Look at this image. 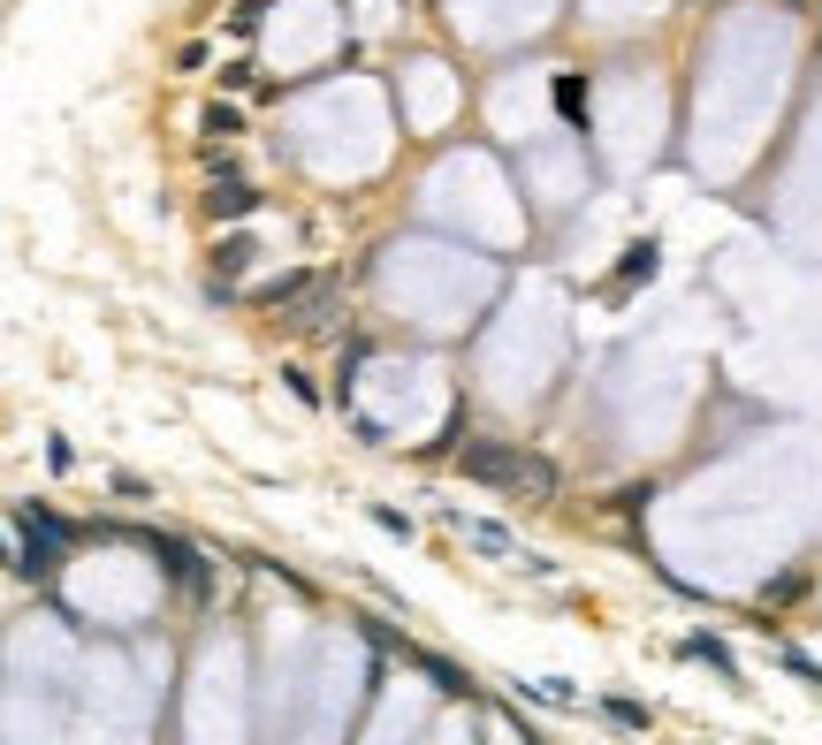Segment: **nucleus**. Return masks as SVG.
Listing matches in <instances>:
<instances>
[{"label":"nucleus","mask_w":822,"mask_h":745,"mask_svg":"<svg viewBox=\"0 0 822 745\" xmlns=\"http://www.w3.org/2000/svg\"><path fill=\"white\" fill-rule=\"evenodd\" d=\"M465 479H481V487H510V494H533V502H548V494H556V464H548V456H533V449H510V442H473V449H465Z\"/></svg>","instance_id":"1"},{"label":"nucleus","mask_w":822,"mask_h":745,"mask_svg":"<svg viewBox=\"0 0 822 745\" xmlns=\"http://www.w3.org/2000/svg\"><path fill=\"white\" fill-rule=\"evenodd\" d=\"M335 282H321V290H305V298L290 304V312H282V327H290V335H328L335 327Z\"/></svg>","instance_id":"2"},{"label":"nucleus","mask_w":822,"mask_h":745,"mask_svg":"<svg viewBox=\"0 0 822 745\" xmlns=\"http://www.w3.org/2000/svg\"><path fill=\"white\" fill-rule=\"evenodd\" d=\"M252 206H259V190H252L244 175H213V183H206V213H213V221H236V213H252Z\"/></svg>","instance_id":"3"},{"label":"nucleus","mask_w":822,"mask_h":745,"mask_svg":"<svg viewBox=\"0 0 822 745\" xmlns=\"http://www.w3.org/2000/svg\"><path fill=\"white\" fill-rule=\"evenodd\" d=\"M252 259H259V244H252V236H221V252H213V282H236Z\"/></svg>","instance_id":"4"},{"label":"nucleus","mask_w":822,"mask_h":745,"mask_svg":"<svg viewBox=\"0 0 822 745\" xmlns=\"http://www.w3.org/2000/svg\"><path fill=\"white\" fill-rule=\"evenodd\" d=\"M198 130H206V138H221V145H236V138H244V107H229V100H213V107L198 115Z\"/></svg>","instance_id":"5"},{"label":"nucleus","mask_w":822,"mask_h":745,"mask_svg":"<svg viewBox=\"0 0 822 745\" xmlns=\"http://www.w3.org/2000/svg\"><path fill=\"white\" fill-rule=\"evenodd\" d=\"M640 275H656V236H648V244H633V252H625V275H617V282H640Z\"/></svg>","instance_id":"6"},{"label":"nucleus","mask_w":822,"mask_h":745,"mask_svg":"<svg viewBox=\"0 0 822 745\" xmlns=\"http://www.w3.org/2000/svg\"><path fill=\"white\" fill-rule=\"evenodd\" d=\"M259 15H267V0H236V15H229V23H236V38H252V31H259Z\"/></svg>","instance_id":"7"},{"label":"nucleus","mask_w":822,"mask_h":745,"mask_svg":"<svg viewBox=\"0 0 822 745\" xmlns=\"http://www.w3.org/2000/svg\"><path fill=\"white\" fill-rule=\"evenodd\" d=\"M556 107L579 115V107H587V84H579V77H556Z\"/></svg>","instance_id":"8"},{"label":"nucleus","mask_w":822,"mask_h":745,"mask_svg":"<svg viewBox=\"0 0 822 745\" xmlns=\"http://www.w3.org/2000/svg\"><path fill=\"white\" fill-rule=\"evenodd\" d=\"M175 69H183V77L206 69V38H183V46H175Z\"/></svg>","instance_id":"9"},{"label":"nucleus","mask_w":822,"mask_h":745,"mask_svg":"<svg viewBox=\"0 0 822 745\" xmlns=\"http://www.w3.org/2000/svg\"><path fill=\"white\" fill-rule=\"evenodd\" d=\"M610 715H617L625 731H648V708H640V700H610Z\"/></svg>","instance_id":"10"}]
</instances>
